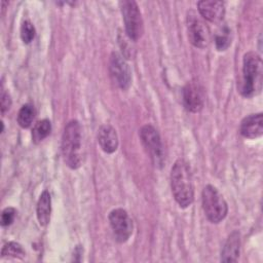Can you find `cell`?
Segmentation results:
<instances>
[{
    "label": "cell",
    "instance_id": "6da1fadb",
    "mask_svg": "<svg viewBox=\"0 0 263 263\" xmlns=\"http://www.w3.org/2000/svg\"><path fill=\"white\" fill-rule=\"evenodd\" d=\"M263 64L261 57L250 51L242 59V75L238 85L239 92L246 98H253L262 90Z\"/></svg>",
    "mask_w": 263,
    "mask_h": 263
},
{
    "label": "cell",
    "instance_id": "7a4b0ae2",
    "mask_svg": "<svg viewBox=\"0 0 263 263\" xmlns=\"http://www.w3.org/2000/svg\"><path fill=\"white\" fill-rule=\"evenodd\" d=\"M171 186L175 200L181 208L189 206L194 197L191 173L184 159H178L171 171Z\"/></svg>",
    "mask_w": 263,
    "mask_h": 263
},
{
    "label": "cell",
    "instance_id": "3957f363",
    "mask_svg": "<svg viewBox=\"0 0 263 263\" xmlns=\"http://www.w3.org/2000/svg\"><path fill=\"white\" fill-rule=\"evenodd\" d=\"M62 154L66 164L73 170L81 165V127L77 120L65 126L62 137Z\"/></svg>",
    "mask_w": 263,
    "mask_h": 263
},
{
    "label": "cell",
    "instance_id": "277c9868",
    "mask_svg": "<svg viewBox=\"0 0 263 263\" xmlns=\"http://www.w3.org/2000/svg\"><path fill=\"white\" fill-rule=\"evenodd\" d=\"M202 209L210 222L220 223L227 215L228 206L221 193L212 185H206L201 194Z\"/></svg>",
    "mask_w": 263,
    "mask_h": 263
},
{
    "label": "cell",
    "instance_id": "5b68a950",
    "mask_svg": "<svg viewBox=\"0 0 263 263\" xmlns=\"http://www.w3.org/2000/svg\"><path fill=\"white\" fill-rule=\"evenodd\" d=\"M120 8L126 36L129 38V40H139L143 35L144 26L138 4L132 0H124L120 2Z\"/></svg>",
    "mask_w": 263,
    "mask_h": 263
},
{
    "label": "cell",
    "instance_id": "8992f818",
    "mask_svg": "<svg viewBox=\"0 0 263 263\" xmlns=\"http://www.w3.org/2000/svg\"><path fill=\"white\" fill-rule=\"evenodd\" d=\"M140 138L154 165L162 166L164 159L163 147L157 130L152 125L146 124L140 129Z\"/></svg>",
    "mask_w": 263,
    "mask_h": 263
},
{
    "label": "cell",
    "instance_id": "52a82bcc",
    "mask_svg": "<svg viewBox=\"0 0 263 263\" xmlns=\"http://www.w3.org/2000/svg\"><path fill=\"white\" fill-rule=\"evenodd\" d=\"M109 73L112 81L121 89H127L132 82V72L124 58L114 51L109 60Z\"/></svg>",
    "mask_w": 263,
    "mask_h": 263
},
{
    "label": "cell",
    "instance_id": "ba28073f",
    "mask_svg": "<svg viewBox=\"0 0 263 263\" xmlns=\"http://www.w3.org/2000/svg\"><path fill=\"white\" fill-rule=\"evenodd\" d=\"M109 222L115 239L119 242L126 241L133 233V220L123 209H115L109 214Z\"/></svg>",
    "mask_w": 263,
    "mask_h": 263
},
{
    "label": "cell",
    "instance_id": "9c48e42d",
    "mask_svg": "<svg viewBox=\"0 0 263 263\" xmlns=\"http://www.w3.org/2000/svg\"><path fill=\"white\" fill-rule=\"evenodd\" d=\"M188 38L192 45L198 48L206 47L211 42L209 27L195 14L190 13L187 17Z\"/></svg>",
    "mask_w": 263,
    "mask_h": 263
},
{
    "label": "cell",
    "instance_id": "30bf717a",
    "mask_svg": "<svg viewBox=\"0 0 263 263\" xmlns=\"http://www.w3.org/2000/svg\"><path fill=\"white\" fill-rule=\"evenodd\" d=\"M184 107L192 112H199L204 105V92L202 86L197 81L188 82L183 88Z\"/></svg>",
    "mask_w": 263,
    "mask_h": 263
},
{
    "label": "cell",
    "instance_id": "8fae6325",
    "mask_svg": "<svg viewBox=\"0 0 263 263\" xmlns=\"http://www.w3.org/2000/svg\"><path fill=\"white\" fill-rule=\"evenodd\" d=\"M197 9L200 15L212 23H219L225 14V6L221 1L202 0L197 3Z\"/></svg>",
    "mask_w": 263,
    "mask_h": 263
},
{
    "label": "cell",
    "instance_id": "7c38bea8",
    "mask_svg": "<svg viewBox=\"0 0 263 263\" xmlns=\"http://www.w3.org/2000/svg\"><path fill=\"white\" fill-rule=\"evenodd\" d=\"M239 132L247 139H256L263 135V116L262 113L250 114L245 117L239 126Z\"/></svg>",
    "mask_w": 263,
    "mask_h": 263
},
{
    "label": "cell",
    "instance_id": "4fadbf2b",
    "mask_svg": "<svg viewBox=\"0 0 263 263\" xmlns=\"http://www.w3.org/2000/svg\"><path fill=\"white\" fill-rule=\"evenodd\" d=\"M98 142L106 153H113L118 147V137L115 128L109 124L102 125L98 130Z\"/></svg>",
    "mask_w": 263,
    "mask_h": 263
},
{
    "label": "cell",
    "instance_id": "5bb4252c",
    "mask_svg": "<svg viewBox=\"0 0 263 263\" xmlns=\"http://www.w3.org/2000/svg\"><path fill=\"white\" fill-rule=\"evenodd\" d=\"M240 236L238 231H232L222 249L221 261L222 262H235L239 256Z\"/></svg>",
    "mask_w": 263,
    "mask_h": 263
},
{
    "label": "cell",
    "instance_id": "9a60e30c",
    "mask_svg": "<svg viewBox=\"0 0 263 263\" xmlns=\"http://www.w3.org/2000/svg\"><path fill=\"white\" fill-rule=\"evenodd\" d=\"M50 213H51V197L47 190H44L37 202V219L41 226H45L48 224L50 220Z\"/></svg>",
    "mask_w": 263,
    "mask_h": 263
},
{
    "label": "cell",
    "instance_id": "2e32d148",
    "mask_svg": "<svg viewBox=\"0 0 263 263\" xmlns=\"http://www.w3.org/2000/svg\"><path fill=\"white\" fill-rule=\"evenodd\" d=\"M51 130V123L48 119L38 121L32 129V141L36 144L42 142Z\"/></svg>",
    "mask_w": 263,
    "mask_h": 263
},
{
    "label": "cell",
    "instance_id": "e0dca14e",
    "mask_svg": "<svg viewBox=\"0 0 263 263\" xmlns=\"http://www.w3.org/2000/svg\"><path fill=\"white\" fill-rule=\"evenodd\" d=\"M35 114H36V112H35V109H34L33 105L25 104L18 111L17 118H16L17 123L23 128L30 127L34 118H35Z\"/></svg>",
    "mask_w": 263,
    "mask_h": 263
},
{
    "label": "cell",
    "instance_id": "ac0fdd59",
    "mask_svg": "<svg viewBox=\"0 0 263 263\" xmlns=\"http://www.w3.org/2000/svg\"><path fill=\"white\" fill-rule=\"evenodd\" d=\"M1 255H2V257L8 256V257H13V258H23V257H25L26 252L20 243L15 242V241H9V242L5 243L4 247L2 248Z\"/></svg>",
    "mask_w": 263,
    "mask_h": 263
},
{
    "label": "cell",
    "instance_id": "d6986e66",
    "mask_svg": "<svg viewBox=\"0 0 263 263\" xmlns=\"http://www.w3.org/2000/svg\"><path fill=\"white\" fill-rule=\"evenodd\" d=\"M230 31L228 28L224 27L222 29L221 32H219L218 34H216L215 36V44H216V48L218 50H226L231 41H230Z\"/></svg>",
    "mask_w": 263,
    "mask_h": 263
},
{
    "label": "cell",
    "instance_id": "ffe728a7",
    "mask_svg": "<svg viewBox=\"0 0 263 263\" xmlns=\"http://www.w3.org/2000/svg\"><path fill=\"white\" fill-rule=\"evenodd\" d=\"M35 37V28L31 22L25 21L21 26V38L24 43H30Z\"/></svg>",
    "mask_w": 263,
    "mask_h": 263
},
{
    "label": "cell",
    "instance_id": "44dd1931",
    "mask_svg": "<svg viewBox=\"0 0 263 263\" xmlns=\"http://www.w3.org/2000/svg\"><path fill=\"white\" fill-rule=\"evenodd\" d=\"M16 215V211L13 208H6L3 210L2 215H1V225L3 227L5 226H9L12 224V222L14 221Z\"/></svg>",
    "mask_w": 263,
    "mask_h": 263
},
{
    "label": "cell",
    "instance_id": "7402d4cb",
    "mask_svg": "<svg viewBox=\"0 0 263 263\" xmlns=\"http://www.w3.org/2000/svg\"><path fill=\"white\" fill-rule=\"evenodd\" d=\"M11 106V99L10 96L8 95V92L2 91L1 95V113L4 114Z\"/></svg>",
    "mask_w": 263,
    "mask_h": 263
}]
</instances>
